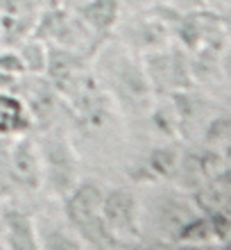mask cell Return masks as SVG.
<instances>
[{
    "label": "cell",
    "mask_w": 231,
    "mask_h": 250,
    "mask_svg": "<svg viewBox=\"0 0 231 250\" xmlns=\"http://www.w3.org/2000/svg\"><path fill=\"white\" fill-rule=\"evenodd\" d=\"M95 82L127 116H147L154 103V91L147 82L141 60L118 43L102 48Z\"/></svg>",
    "instance_id": "cell-1"
},
{
    "label": "cell",
    "mask_w": 231,
    "mask_h": 250,
    "mask_svg": "<svg viewBox=\"0 0 231 250\" xmlns=\"http://www.w3.org/2000/svg\"><path fill=\"white\" fill-rule=\"evenodd\" d=\"M102 218L120 246L141 241L143 237V209L141 198L125 187H109L102 193Z\"/></svg>",
    "instance_id": "cell-4"
},
{
    "label": "cell",
    "mask_w": 231,
    "mask_h": 250,
    "mask_svg": "<svg viewBox=\"0 0 231 250\" xmlns=\"http://www.w3.org/2000/svg\"><path fill=\"white\" fill-rule=\"evenodd\" d=\"M129 2L136 7H161L165 0H129Z\"/></svg>",
    "instance_id": "cell-11"
},
{
    "label": "cell",
    "mask_w": 231,
    "mask_h": 250,
    "mask_svg": "<svg viewBox=\"0 0 231 250\" xmlns=\"http://www.w3.org/2000/svg\"><path fill=\"white\" fill-rule=\"evenodd\" d=\"M82 19L89 23L93 32L107 34L120 19V2L118 0H86L82 7Z\"/></svg>",
    "instance_id": "cell-9"
},
{
    "label": "cell",
    "mask_w": 231,
    "mask_h": 250,
    "mask_svg": "<svg viewBox=\"0 0 231 250\" xmlns=\"http://www.w3.org/2000/svg\"><path fill=\"white\" fill-rule=\"evenodd\" d=\"M7 171L14 185L23 189H41V164L36 144L32 139H18L9 150L7 157Z\"/></svg>",
    "instance_id": "cell-6"
},
{
    "label": "cell",
    "mask_w": 231,
    "mask_h": 250,
    "mask_svg": "<svg viewBox=\"0 0 231 250\" xmlns=\"http://www.w3.org/2000/svg\"><path fill=\"white\" fill-rule=\"evenodd\" d=\"M25 107L18 98L0 93V134H18L27 125Z\"/></svg>",
    "instance_id": "cell-10"
},
{
    "label": "cell",
    "mask_w": 231,
    "mask_h": 250,
    "mask_svg": "<svg viewBox=\"0 0 231 250\" xmlns=\"http://www.w3.org/2000/svg\"><path fill=\"white\" fill-rule=\"evenodd\" d=\"M34 144L41 164V189L46 187L54 198L66 196L79 180V159L71 139L59 127H50Z\"/></svg>",
    "instance_id": "cell-3"
},
{
    "label": "cell",
    "mask_w": 231,
    "mask_h": 250,
    "mask_svg": "<svg viewBox=\"0 0 231 250\" xmlns=\"http://www.w3.org/2000/svg\"><path fill=\"white\" fill-rule=\"evenodd\" d=\"M168 39H170V30L165 25V21H161L159 16H150L132 27V39H129L132 46L127 48H139L141 53H152V50L168 46Z\"/></svg>",
    "instance_id": "cell-8"
},
{
    "label": "cell",
    "mask_w": 231,
    "mask_h": 250,
    "mask_svg": "<svg viewBox=\"0 0 231 250\" xmlns=\"http://www.w3.org/2000/svg\"><path fill=\"white\" fill-rule=\"evenodd\" d=\"M143 71L154 93H175L191 89V64L177 50L159 48L152 53H143Z\"/></svg>",
    "instance_id": "cell-5"
},
{
    "label": "cell",
    "mask_w": 231,
    "mask_h": 250,
    "mask_svg": "<svg viewBox=\"0 0 231 250\" xmlns=\"http://www.w3.org/2000/svg\"><path fill=\"white\" fill-rule=\"evenodd\" d=\"M2 232L9 248H39L36 221L20 209H7L2 214Z\"/></svg>",
    "instance_id": "cell-7"
},
{
    "label": "cell",
    "mask_w": 231,
    "mask_h": 250,
    "mask_svg": "<svg viewBox=\"0 0 231 250\" xmlns=\"http://www.w3.org/2000/svg\"><path fill=\"white\" fill-rule=\"evenodd\" d=\"M102 193L105 187L95 180H77V185L61 196L64 218L73 228L84 248H120L102 218Z\"/></svg>",
    "instance_id": "cell-2"
}]
</instances>
